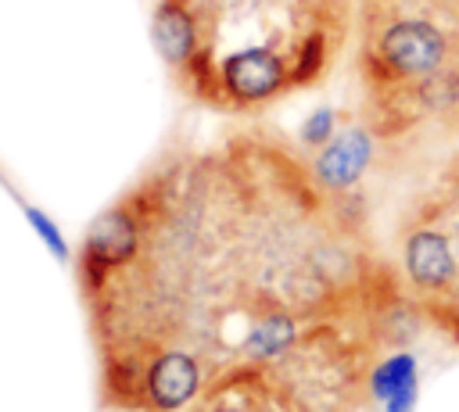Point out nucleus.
I'll return each instance as SVG.
<instances>
[{
	"instance_id": "nucleus-2",
	"label": "nucleus",
	"mask_w": 459,
	"mask_h": 412,
	"mask_svg": "<svg viewBox=\"0 0 459 412\" xmlns=\"http://www.w3.org/2000/svg\"><path fill=\"white\" fill-rule=\"evenodd\" d=\"M194 412H298L269 365H233L208 380Z\"/></svg>"
},
{
	"instance_id": "nucleus-7",
	"label": "nucleus",
	"mask_w": 459,
	"mask_h": 412,
	"mask_svg": "<svg viewBox=\"0 0 459 412\" xmlns=\"http://www.w3.org/2000/svg\"><path fill=\"white\" fill-rule=\"evenodd\" d=\"M369 4H380V0H359V7H369Z\"/></svg>"
},
{
	"instance_id": "nucleus-6",
	"label": "nucleus",
	"mask_w": 459,
	"mask_h": 412,
	"mask_svg": "<svg viewBox=\"0 0 459 412\" xmlns=\"http://www.w3.org/2000/svg\"><path fill=\"white\" fill-rule=\"evenodd\" d=\"M416 312H423L437 330H445L459 344V301H423L416 305Z\"/></svg>"
},
{
	"instance_id": "nucleus-5",
	"label": "nucleus",
	"mask_w": 459,
	"mask_h": 412,
	"mask_svg": "<svg viewBox=\"0 0 459 412\" xmlns=\"http://www.w3.org/2000/svg\"><path fill=\"white\" fill-rule=\"evenodd\" d=\"M337 129H341V115H337L333 107H316V111L301 122L298 136H301V143H305V147L319 150V147H326V143L337 136Z\"/></svg>"
},
{
	"instance_id": "nucleus-1",
	"label": "nucleus",
	"mask_w": 459,
	"mask_h": 412,
	"mask_svg": "<svg viewBox=\"0 0 459 412\" xmlns=\"http://www.w3.org/2000/svg\"><path fill=\"white\" fill-rule=\"evenodd\" d=\"M402 272L416 294V305L459 297V251L430 208H423L402 233Z\"/></svg>"
},
{
	"instance_id": "nucleus-4",
	"label": "nucleus",
	"mask_w": 459,
	"mask_h": 412,
	"mask_svg": "<svg viewBox=\"0 0 459 412\" xmlns=\"http://www.w3.org/2000/svg\"><path fill=\"white\" fill-rule=\"evenodd\" d=\"M416 387H420V376H416V358L409 351H394L377 365H369L366 391L384 405V412H412Z\"/></svg>"
},
{
	"instance_id": "nucleus-3",
	"label": "nucleus",
	"mask_w": 459,
	"mask_h": 412,
	"mask_svg": "<svg viewBox=\"0 0 459 412\" xmlns=\"http://www.w3.org/2000/svg\"><path fill=\"white\" fill-rule=\"evenodd\" d=\"M373 150H377V133L369 129V122H348L337 129V136L326 147L312 154L308 172L326 197L344 201L373 165Z\"/></svg>"
}]
</instances>
